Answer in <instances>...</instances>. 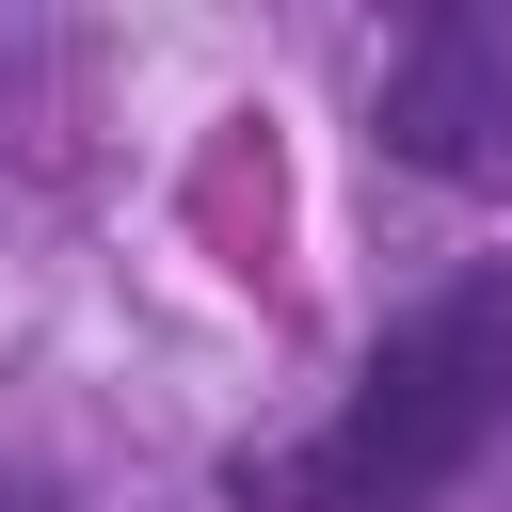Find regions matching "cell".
Listing matches in <instances>:
<instances>
[{
  "instance_id": "cell-1",
  "label": "cell",
  "mask_w": 512,
  "mask_h": 512,
  "mask_svg": "<svg viewBox=\"0 0 512 512\" xmlns=\"http://www.w3.org/2000/svg\"><path fill=\"white\" fill-rule=\"evenodd\" d=\"M496 448H512V256L416 288L368 336L352 400L288 448H240L224 496L240 512H448Z\"/></svg>"
},
{
  "instance_id": "cell-3",
  "label": "cell",
  "mask_w": 512,
  "mask_h": 512,
  "mask_svg": "<svg viewBox=\"0 0 512 512\" xmlns=\"http://www.w3.org/2000/svg\"><path fill=\"white\" fill-rule=\"evenodd\" d=\"M64 64H80L64 32H16V16H0V128H48V96H64Z\"/></svg>"
},
{
  "instance_id": "cell-2",
  "label": "cell",
  "mask_w": 512,
  "mask_h": 512,
  "mask_svg": "<svg viewBox=\"0 0 512 512\" xmlns=\"http://www.w3.org/2000/svg\"><path fill=\"white\" fill-rule=\"evenodd\" d=\"M368 128L432 192H512V0H432L384 32Z\"/></svg>"
}]
</instances>
